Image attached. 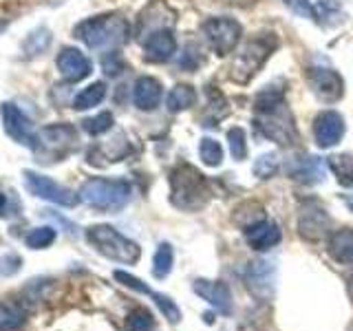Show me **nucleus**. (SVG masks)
<instances>
[{"label":"nucleus","mask_w":353,"mask_h":331,"mask_svg":"<svg viewBox=\"0 0 353 331\" xmlns=\"http://www.w3.org/2000/svg\"><path fill=\"white\" fill-rule=\"evenodd\" d=\"M279 168H281V163L274 152L261 154V157L254 161V174H256L259 179H272V177L279 172Z\"/></svg>","instance_id":"obj_33"},{"label":"nucleus","mask_w":353,"mask_h":331,"mask_svg":"<svg viewBox=\"0 0 353 331\" xmlns=\"http://www.w3.org/2000/svg\"><path fill=\"white\" fill-rule=\"evenodd\" d=\"M77 194H80V201L88 208L99 210V212H117L130 201L132 188L124 179L95 177V179L84 181Z\"/></svg>","instance_id":"obj_4"},{"label":"nucleus","mask_w":353,"mask_h":331,"mask_svg":"<svg viewBox=\"0 0 353 331\" xmlns=\"http://www.w3.org/2000/svg\"><path fill=\"white\" fill-rule=\"evenodd\" d=\"M55 239H58V232H55V228L42 225V228H33L29 232V234L25 237V245L29 250H44V248H49Z\"/></svg>","instance_id":"obj_28"},{"label":"nucleus","mask_w":353,"mask_h":331,"mask_svg":"<svg viewBox=\"0 0 353 331\" xmlns=\"http://www.w3.org/2000/svg\"><path fill=\"white\" fill-rule=\"evenodd\" d=\"M49 44H51V31L40 27L36 31H31L27 36V40L22 42V51H25L27 58H33V55H42L44 51H47Z\"/></svg>","instance_id":"obj_27"},{"label":"nucleus","mask_w":353,"mask_h":331,"mask_svg":"<svg viewBox=\"0 0 353 331\" xmlns=\"http://www.w3.org/2000/svg\"><path fill=\"white\" fill-rule=\"evenodd\" d=\"M27 325V316L22 309L9 303H0V331H20Z\"/></svg>","instance_id":"obj_25"},{"label":"nucleus","mask_w":353,"mask_h":331,"mask_svg":"<svg viewBox=\"0 0 353 331\" xmlns=\"http://www.w3.org/2000/svg\"><path fill=\"white\" fill-rule=\"evenodd\" d=\"M228 141H230V152L232 157L243 161L248 157V135L241 126H234L228 130Z\"/></svg>","instance_id":"obj_31"},{"label":"nucleus","mask_w":353,"mask_h":331,"mask_svg":"<svg viewBox=\"0 0 353 331\" xmlns=\"http://www.w3.org/2000/svg\"><path fill=\"white\" fill-rule=\"evenodd\" d=\"M245 239H248L252 250L265 252V250H270V248L281 243V228L276 225L274 221L263 219V221H259V223H254L252 228L245 230Z\"/></svg>","instance_id":"obj_19"},{"label":"nucleus","mask_w":353,"mask_h":331,"mask_svg":"<svg viewBox=\"0 0 353 331\" xmlns=\"http://www.w3.org/2000/svg\"><path fill=\"white\" fill-rule=\"evenodd\" d=\"M314 137L320 148H331L345 137V117L336 110H323L314 119Z\"/></svg>","instance_id":"obj_13"},{"label":"nucleus","mask_w":353,"mask_h":331,"mask_svg":"<svg viewBox=\"0 0 353 331\" xmlns=\"http://www.w3.org/2000/svg\"><path fill=\"white\" fill-rule=\"evenodd\" d=\"M192 290L196 296H201L210 307H214L219 314H223V316L232 314V292L225 283L199 279V281H194Z\"/></svg>","instance_id":"obj_14"},{"label":"nucleus","mask_w":353,"mask_h":331,"mask_svg":"<svg viewBox=\"0 0 353 331\" xmlns=\"http://www.w3.org/2000/svg\"><path fill=\"white\" fill-rule=\"evenodd\" d=\"M203 36L219 58H225V55L234 53L239 47L243 29L236 20L232 18H210L203 22Z\"/></svg>","instance_id":"obj_7"},{"label":"nucleus","mask_w":353,"mask_h":331,"mask_svg":"<svg viewBox=\"0 0 353 331\" xmlns=\"http://www.w3.org/2000/svg\"><path fill=\"white\" fill-rule=\"evenodd\" d=\"M329 170L336 174V179L342 188H353V154H331L327 159Z\"/></svg>","instance_id":"obj_22"},{"label":"nucleus","mask_w":353,"mask_h":331,"mask_svg":"<svg viewBox=\"0 0 353 331\" xmlns=\"http://www.w3.org/2000/svg\"><path fill=\"white\" fill-rule=\"evenodd\" d=\"M248 290L259 298V301H270L274 296V265L268 261L250 263L245 274Z\"/></svg>","instance_id":"obj_15"},{"label":"nucleus","mask_w":353,"mask_h":331,"mask_svg":"<svg viewBox=\"0 0 353 331\" xmlns=\"http://www.w3.org/2000/svg\"><path fill=\"white\" fill-rule=\"evenodd\" d=\"M161 95H163V88H161V82L154 80L150 75H143L135 82L132 86V102L139 110H154L159 104H161Z\"/></svg>","instance_id":"obj_17"},{"label":"nucleus","mask_w":353,"mask_h":331,"mask_svg":"<svg viewBox=\"0 0 353 331\" xmlns=\"http://www.w3.org/2000/svg\"><path fill=\"white\" fill-rule=\"evenodd\" d=\"M42 137V146H69V143L77 141V132L69 124H53V126H44L40 130Z\"/></svg>","instance_id":"obj_21"},{"label":"nucleus","mask_w":353,"mask_h":331,"mask_svg":"<svg viewBox=\"0 0 353 331\" xmlns=\"http://www.w3.org/2000/svg\"><path fill=\"white\" fill-rule=\"evenodd\" d=\"M276 47H279V40H276L274 33H263V36H256L248 44H243V49L236 53L234 62H232L230 77L239 84L250 82L261 71V66L270 60Z\"/></svg>","instance_id":"obj_6"},{"label":"nucleus","mask_w":353,"mask_h":331,"mask_svg":"<svg viewBox=\"0 0 353 331\" xmlns=\"http://www.w3.org/2000/svg\"><path fill=\"white\" fill-rule=\"evenodd\" d=\"M254 110H256L259 130L265 137L276 141L279 146H294L298 141V130L294 124L292 110L287 108L285 95L279 88H265L254 99Z\"/></svg>","instance_id":"obj_1"},{"label":"nucleus","mask_w":353,"mask_h":331,"mask_svg":"<svg viewBox=\"0 0 353 331\" xmlns=\"http://www.w3.org/2000/svg\"><path fill=\"white\" fill-rule=\"evenodd\" d=\"M150 298H152L154 303H157V307L161 309L163 318H168V323H170V325H176V323H179V320H181V309L176 307L168 296H163V294H157V292H154Z\"/></svg>","instance_id":"obj_34"},{"label":"nucleus","mask_w":353,"mask_h":331,"mask_svg":"<svg viewBox=\"0 0 353 331\" xmlns=\"http://www.w3.org/2000/svg\"><path fill=\"white\" fill-rule=\"evenodd\" d=\"M154 329V318L148 309H135V312L128 314L126 320V331H152Z\"/></svg>","instance_id":"obj_32"},{"label":"nucleus","mask_w":353,"mask_h":331,"mask_svg":"<svg viewBox=\"0 0 353 331\" xmlns=\"http://www.w3.org/2000/svg\"><path fill=\"white\" fill-rule=\"evenodd\" d=\"M331 225V219L327 214V210L316 203V201H307L301 210V217H298V230H301V237L307 241H320Z\"/></svg>","instance_id":"obj_11"},{"label":"nucleus","mask_w":353,"mask_h":331,"mask_svg":"<svg viewBox=\"0 0 353 331\" xmlns=\"http://www.w3.org/2000/svg\"><path fill=\"white\" fill-rule=\"evenodd\" d=\"M113 124H115L113 113H99V115H95V117L84 119V121H82V128L88 132V135L97 137V135H104V132H108L110 128H113Z\"/></svg>","instance_id":"obj_30"},{"label":"nucleus","mask_w":353,"mask_h":331,"mask_svg":"<svg viewBox=\"0 0 353 331\" xmlns=\"http://www.w3.org/2000/svg\"><path fill=\"white\" fill-rule=\"evenodd\" d=\"M73 33L88 49H113L128 42L130 25H128V20L119 14H104V16L82 20Z\"/></svg>","instance_id":"obj_3"},{"label":"nucleus","mask_w":353,"mask_h":331,"mask_svg":"<svg viewBox=\"0 0 353 331\" xmlns=\"http://www.w3.org/2000/svg\"><path fill=\"white\" fill-rule=\"evenodd\" d=\"M201 51H199L196 44H188L183 55H181V60H179V69L183 71H194L199 64H201V55H199Z\"/></svg>","instance_id":"obj_37"},{"label":"nucleus","mask_w":353,"mask_h":331,"mask_svg":"<svg viewBox=\"0 0 353 331\" xmlns=\"http://www.w3.org/2000/svg\"><path fill=\"white\" fill-rule=\"evenodd\" d=\"M86 241L102 257L121 265H135L141 257L137 243L117 232L113 225H91L86 230Z\"/></svg>","instance_id":"obj_5"},{"label":"nucleus","mask_w":353,"mask_h":331,"mask_svg":"<svg viewBox=\"0 0 353 331\" xmlns=\"http://www.w3.org/2000/svg\"><path fill=\"white\" fill-rule=\"evenodd\" d=\"M347 203H349V208H351V212H353V194H349V199H347Z\"/></svg>","instance_id":"obj_41"},{"label":"nucleus","mask_w":353,"mask_h":331,"mask_svg":"<svg viewBox=\"0 0 353 331\" xmlns=\"http://www.w3.org/2000/svg\"><path fill=\"white\" fill-rule=\"evenodd\" d=\"M25 177V188L38 199H44V201L62 205V208H75L80 203V194H75L69 188H64L62 183L49 179L47 174L33 172V170H25L22 172Z\"/></svg>","instance_id":"obj_8"},{"label":"nucleus","mask_w":353,"mask_h":331,"mask_svg":"<svg viewBox=\"0 0 353 331\" xmlns=\"http://www.w3.org/2000/svg\"><path fill=\"white\" fill-rule=\"evenodd\" d=\"M104 97H106V84H104V82H93L91 86L82 88V91L75 95V99H73V108H75V110L93 108V106H97L99 102H102Z\"/></svg>","instance_id":"obj_24"},{"label":"nucleus","mask_w":353,"mask_h":331,"mask_svg":"<svg viewBox=\"0 0 353 331\" xmlns=\"http://www.w3.org/2000/svg\"><path fill=\"white\" fill-rule=\"evenodd\" d=\"M172 263H174V252L170 248V243H161L154 252V259H152V276L154 279L163 281L165 276L172 272Z\"/></svg>","instance_id":"obj_26"},{"label":"nucleus","mask_w":353,"mask_h":331,"mask_svg":"<svg viewBox=\"0 0 353 331\" xmlns=\"http://www.w3.org/2000/svg\"><path fill=\"white\" fill-rule=\"evenodd\" d=\"M176 53V40L170 29L154 31L143 40V58L152 64H163L168 62Z\"/></svg>","instance_id":"obj_16"},{"label":"nucleus","mask_w":353,"mask_h":331,"mask_svg":"<svg viewBox=\"0 0 353 331\" xmlns=\"http://www.w3.org/2000/svg\"><path fill=\"white\" fill-rule=\"evenodd\" d=\"M199 154H201V161L205 166H212V168H216V166H221V161H223V148H221V143L216 139H201V143H199Z\"/></svg>","instance_id":"obj_29"},{"label":"nucleus","mask_w":353,"mask_h":331,"mask_svg":"<svg viewBox=\"0 0 353 331\" xmlns=\"http://www.w3.org/2000/svg\"><path fill=\"white\" fill-rule=\"evenodd\" d=\"M115 281H119L124 287H130V290H135V292H139V294H146V296H152V294H154L148 285H143L139 279H135V276L128 274V272L117 270V272H115Z\"/></svg>","instance_id":"obj_36"},{"label":"nucleus","mask_w":353,"mask_h":331,"mask_svg":"<svg viewBox=\"0 0 353 331\" xmlns=\"http://www.w3.org/2000/svg\"><path fill=\"white\" fill-rule=\"evenodd\" d=\"M283 3L290 7L296 16L301 18H309V20H318V11L312 5V0H283Z\"/></svg>","instance_id":"obj_35"},{"label":"nucleus","mask_w":353,"mask_h":331,"mask_svg":"<svg viewBox=\"0 0 353 331\" xmlns=\"http://www.w3.org/2000/svg\"><path fill=\"white\" fill-rule=\"evenodd\" d=\"M307 77H309V84H312L316 97L323 99L327 104H334L345 95V82H342V77L334 69L314 66V69H309Z\"/></svg>","instance_id":"obj_10"},{"label":"nucleus","mask_w":353,"mask_h":331,"mask_svg":"<svg viewBox=\"0 0 353 331\" xmlns=\"http://www.w3.org/2000/svg\"><path fill=\"white\" fill-rule=\"evenodd\" d=\"M196 102V91L190 84H176L172 91L168 93L165 99V106H168L170 113H181V110L192 108Z\"/></svg>","instance_id":"obj_23"},{"label":"nucleus","mask_w":353,"mask_h":331,"mask_svg":"<svg viewBox=\"0 0 353 331\" xmlns=\"http://www.w3.org/2000/svg\"><path fill=\"white\" fill-rule=\"evenodd\" d=\"M7 27H9V22H0V33H3V31H5Z\"/></svg>","instance_id":"obj_42"},{"label":"nucleus","mask_w":353,"mask_h":331,"mask_svg":"<svg viewBox=\"0 0 353 331\" xmlns=\"http://www.w3.org/2000/svg\"><path fill=\"white\" fill-rule=\"evenodd\" d=\"M287 172H290L292 179L312 185V183L323 181L325 166L318 157H312V154H301V157H294V161L287 166Z\"/></svg>","instance_id":"obj_18"},{"label":"nucleus","mask_w":353,"mask_h":331,"mask_svg":"<svg viewBox=\"0 0 353 331\" xmlns=\"http://www.w3.org/2000/svg\"><path fill=\"white\" fill-rule=\"evenodd\" d=\"M102 66H104V73H108L110 77L119 75L121 71H124V60L119 58V53H108L106 58L102 60Z\"/></svg>","instance_id":"obj_38"},{"label":"nucleus","mask_w":353,"mask_h":331,"mask_svg":"<svg viewBox=\"0 0 353 331\" xmlns=\"http://www.w3.org/2000/svg\"><path fill=\"white\" fill-rule=\"evenodd\" d=\"M5 210H7V197L0 192V217H5Z\"/></svg>","instance_id":"obj_40"},{"label":"nucleus","mask_w":353,"mask_h":331,"mask_svg":"<svg viewBox=\"0 0 353 331\" xmlns=\"http://www.w3.org/2000/svg\"><path fill=\"white\" fill-rule=\"evenodd\" d=\"M0 115H3V126L5 132L20 146H25L29 150H40L42 148V137L40 132L33 128L31 119L22 113L16 104L5 102L0 106Z\"/></svg>","instance_id":"obj_9"},{"label":"nucleus","mask_w":353,"mask_h":331,"mask_svg":"<svg viewBox=\"0 0 353 331\" xmlns=\"http://www.w3.org/2000/svg\"><path fill=\"white\" fill-rule=\"evenodd\" d=\"M55 64H58V71L62 75L64 82H82L84 77L91 75L93 71V64L91 60L86 58V55L75 49V47H64L60 53H58V60H55Z\"/></svg>","instance_id":"obj_12"},{"label":"nucleus","mask_w":353,"mask_h":331,"mask_svg":"<svg viewBox=\"0 0 353 331\" xmlns=\"http://www.w3.org/2000/svg\"><path fill=\"white\" fill-rule=\"evenodd\" d=\"M327 250L336 263H342V265L353 263V230L340 228L331 232L327 241Z\"/></svg>","instance_id":"obj_20"},{"label":"nucleus","mask_w":353,"mask_h":331,"mask_svg":"<svg viewBox=\"0 0 353 331\" xmlns=\"http://www.w3.org/2000/svg\"><path fill=\"white\" fill-rule=\"evenodd\" d=\"M170 201L183 212H199L210 201L208 179L190 163L176 166L170 172Z\"/></svg>","instance_id":"obj_2"},{"label":"nucleus","mask_w":353,"mask_h":331,"mask_svg":"<svg viewBox=\"0 0 353 331\" xmlns=\"http://www.w3.org/2000/svg\"><path fill=\"white\" fill-rule=\"evenodd\" d=\"M22 268V259L18 254H7V257L0 259V274L3 276H14Z\"/></svg>","instance_id":"obj_39"}]
</instances>
